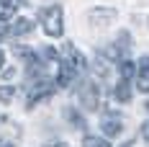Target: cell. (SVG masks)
Masks as SVG:
<instances>
[{
    "label": "cell",
    "mask_w": 149,
    "mask_h": 147,
    "mask_svg": "<svg viewBox=\"0 0 149 147\" xmlns=\"http://www.w3.org/2000/svg\"><path fill=\"white\" fill-rule=\"evenodd\" d=\"M82 70H85V57H82L72 44H64V46H62V62H59L57 85H59V88H67Z\"/></svg>",
    "instance_id": "6da1fadb"
},
{
    "label": "cell",
    "mask_w": 149,
    "mask_h": 147,
    "mask_svg": "<svg viewBox=\"0 0 149 147\" xmlns=\"http://www.w3.org/2000/svg\"><path fill=\"white\" fill-rule=\"evenodd\" d=\"M54 88H57V83L54 80H49V77H33L29 85V98H26V106L29 108H33L39 101H44V98H49V96H54Z\"/></svg>",
    "instance_id": "7a4b0ae2"
},
{
    "label": "cell",
    "mask_w": 149,
    "mask_h": 147,
    "mask_svg": "<svg viewBox=\"0 0 149 147\" xmlns=\"http://www.w3.org/2000/svg\"><path fill=\"white\" fill-rule=\"evenodd\" d=\"M39 18H41L44 31L49 34V36H62V34H64V13H62L59 5H49V8H44V11L39 13Z\"/></svg>",
    "instance_id": "3957f363"
},
{
    "label": "cell",
    "mask_w": 149,
    "mask_h": 147,
    "mask_svg": "<svg viewBox=\"0 0 149 147\" xmlns=\"http://www.w3.org/2000/svg\"><path fill=\"white\" fill-rule=\"evenodd\" d=\"M80 101H82V106H85L88 111H95V108L100 106V90H98V85H95L93 80L82 85V90H80Z\"/></svg>",
    "instance_id": "277c9868"
},
{
    "label": "cell",
    "mask_w": 149,
    "mask_h": 147,
    "mask_svg": "<svg viewBox=\"0 0 149 147\" xmlns=\"http://www.w3.org/2000/svg\"><path fill=\"white\" fill-rule=\"evenodd\" d=\"M88 18H90V23H93L95 29H105L108 23L116 21V11H113V8H93Z\"/></svg>",
    "instance_id": "5b68a950"
},
{
    "label": "cell",
    "mask_w": 149,
    "mask_h": 147,
    "mask_svg": "<svg viewBox=\"0 0 149 147\" xmlns=\"http://www.w3.org/2000/svg\"><path fill=\"white\" fill-rule=\"evenodd\" d=\"M100 129L105 132V137H118L121 129H123V121H121L118 114L108 111V114H103V119H100Z\"/></svg>",
    "instance_id": "8992f818"
},
{
    "label": "cell",
    "mask_w": 149,
    "mask_h": 147,
    "mask_svg": "<svg viewBox=\"0 0 149 147\" xmlns=\"http://www.w3.org/2000/svg\"><path fill=\"white\" fill-rule=\"evenodd\" d=\"M136 88L141 93H149V57L139 59V70H136Z\"/></svg>",
    "instance_id": "52a82bcc"
},
{
    "label": "cell",
    "mask_w": 149,
    "mask_h": 147,
    "mask_svg": "<svg viewBox=\"0 0 149 147\" xmlns=\"http://www.w3.org/2000/svg\"><path fill=\"white\" fill-rule=\"evenodd\" d=\"M21 8H26V0H0V18H10L13 13H18Z\"/></svg>",
    "instance_id": "ba28073f"
},
{
    "label": "cell",
    "mask_w": 149,
    "mask_h": 147,
    "mask_svg": "<svg viewBox=\"0 0 149 147\" xmlns=\"http://www.w3.org/2000/svg\"><path fill=\"white\" fill-rule=\"evenodd\" d=\"M113 98H116V101H121V103H129V101H131V88H129V80H123V77H121L118 83H116Z\"/></svg>",
    "instance_id": "9c48e42d"
},
{
    "label": "cell",
    "mask_w": 149,
    "mask_h": 147,
    "mask_svg": "<svg viewBox=\"0 0 149 147\" xmlns=\"http://www.w3.org/2000/svg\"><path fill=\"white\" fill-rule=\"evenodd\" d=\"M31 29H33V21L31 18H21V21H15L10 26V34L13 36H26V34H31Z\"/></svg>",
    "instance_id": "30bf717a"
},
{
    "label": "cell",
    "mask_w": 149,
    "mask_h": 147,
    "mask_svg": "<svg viewBox=\"0 0 149 147\" xmlns=\"http://www.w3.org/2000/svg\"><path fill=\"white\" fill-rule=\"evenodd\" d=\"M64 116L70 119V124H74V127H80V129L85 127V121H82V116H80V114H77L74 108H64Z\"/></svg>",
    "instance_id": "8fae6325"
},
{
    "label": "cell",
    "mask_w": 149,
    "mask_h": 147,
    "mask_svg": "<svg viewBox=\"0 0 149 147\" xmlns=\"http://www.w3.org/2000/svg\"><path fill=\"white\" fill-rule=\"evenodd\" d=\"M13 98H15V88H10V85H0V101L10 103Z\"/></svg>",
    "instance_id": "7c38bea8"
},
{
    "label": "cell",
    "mask_w": 149,
    "mask_h": 147,
    "mask_svg": "<svg viewBox=\"0 0 149 147\" xmlns=\"http://www.w3.org/2000/svg\"><path fill=\"white\" fill-rule=\"evenodd\" d=\"M131 75H134V65H131L129 59H123V62H121V77H123V80H131Z\"/></svg>",
    "instance_id": "4fadbf2b"
},
{
    "label": "cell",
    "mask_w": 149,
    "mask_h": 147,
    "mask_svg": "<svg viewBox=\"0 0 149 147\" xmlns=\"http://www.w3.org/2000/svg\"><path fill=\"white\" fill-rule=\"evenodd\" d=\"M82 145H85V147H111L105 139H100V137H85Z\"/></svg>",
    "instance_id": "5bb4252c"
},
{
    "label": "cell",
    "mask_w": 149,
    "mask_h": 147,
    "mask_svg": "<svg viewBox=\"0 0 149 147\" xmlns=\"http://www.w3.org/2000/svg\"><path fill=\"white\" fill-rule=\"evenodd\" d=\"M141 137L149 142V121H144V124H141Z\"/></svg>",
    "instance_id": "9a60e30c"
},
{
    "label": "cell",
    "mask_w": 149,
    "mask_h": 147,
    "mask_svg": "<svg viewBox=\"0 0 149 147\" xmlns=\"http://www.w3.org/2000/svg\"><path fill=\"white\" fill-rule=\"evenodd\" d=\"M8 34H10V26H5L3 18H0V36H8Z\"/></svg>",
    "instance_id": "2e32d148"
},
{
    "label": "cell",
    "mask_w": 149,
    "mask_h": 147,
    "mask_svg": "<svg viewBox=\"0 0 149 147\" xmlns=\"http://www.w3.org/2000/svg\"><path fill=\"white\" fill-rule=\"evenodd\" d=\"M44 147H67L64 142H49V145H44Z\"/></svg>",
    "instance_id": "e0dca14e"
},
{
    "label": "cell",
    "mask_w": 149,
    "mask_h": 147,
    "mask_svg": "<svg viewBox=\"0 0 149 147\" xmlns=\"http://www.w3.org/2000/svg\"><path fill=\"white\" fill-rule=\"evenodd\" d=\"M3 62H5V52L0 49V67H3Z\"/></svg>",
    "instance_id": "ac0fdd59"
},
{
    "label": "cell",
    "mask_w": 149,
    "mask_h": 147,
    "mask_svg": "<svg viewBox=\"0 0 149 147\" xmlns=\"http://www.w3.org/2000/svg\"><path fill=\"white\" fill-rule=\"evenodd\" d=\"M0 147H10V142H0Z\"/></svg>",
    "instance_id": "d6986e66"
}]
</instances>
